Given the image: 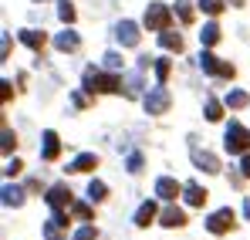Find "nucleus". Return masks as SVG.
Listing matches in <instances>:
<instances>
[{"label":"nucleus","mask_w":250,"mask_h":240,"mask_svg":"<svg viewBox=\"0 0 250 240\" xmlns=\"http://www.w3.org/2000/svg\"><path fill=\"white\" fill-rule=\"evenodd\" d=\"M54 44H58V51H75L82 41H78V34H75V31H61V34L54 38Z\"/></svg>","instance_id":"dca6fc26"},{"label":"nucleus","mask_w":250,"mask_h":240,"mask_svg":"<svg viewBox=\"0 0 250 240\" xmlns=\"http://www.w3.org/2000/svg\"><path fill=\"white\" fill-rule=\"evenodd\" d=\"M200 41H203L207 47H213V44L220 41V27H216V24H207V27L200 31Z\"/></svg>","instance_id":"5701e85b"},{"label":"nucleus","mask_w":250,"mask_h":240,"mask_svg":"<svg viewBox=\"0 0 250 240\" xmlns=\"http://www.w3.org/2000/svg\"><path fill=\"white\" fill-rule=\"evenodd\" d=\"M176 14H179L183 24H193V7H189V0H176Z\"/></svg>","instance_id":"b1692460"},{"label":"nucleus","mask_w":250,"mask_h":240,"mask_svg":"<svg viewBox=\"0 0 250 240\" xmlns=\"http://www.w3.org/2000/svg\"><path fill=\"white\" fill-rule=\"evenodd\" d=\"M240 176L250 179V153H244V159H240Z\"/></svg>","instance_id":"f704fd0d"},{"label":"nucleus","mask_w":250,"mask_h":240,"mask_svg":"<svg viewBox=\"0 0 250 240\" xmlns=\"http://www.w3.org/2000/svg\"><path fill=\"white\" fill-rule=\"evenodd\" d=\"M220 115H223V105H220L216 98H209V102H207V119L209 122H220Z\"/></svg>","instance_id":"393cba45"},{"label":"nucleus","mask_w":250,"mask_h":240,"mask_svg":"<svg viewBox=\"0 0 250 240\" xmlns=\"http://www.w3.org/2000/svg\"><path fill=\"white\" fill-rule=\"evenodd\" d=\"M200 7H203L207 14H220V10H223V0H200Z\"/></svg>","instance_id":"c756f323"},{"label":"nucleus","mask_w":250,"mask_h":240,"mask_svg":"<svg viewBox=\"0 0 250 240\" xmlns=\"http://www.w3.org/2000/svg\"><path fill=\"white\" fill-rule=\"evenodd\" d=\"M95 166H98V156H95V153H82L78 159L68 166V173H88V169H95Z\"/></svg>","instance_id":"4468645a"},{"label":"nucleus","mask_w":250,"mask_h":240,"mask_svg":"<svg viewBox=\"0 0 250 240\" xmlns=\"http://www.w3.org/2000/svg\"><path fill=\"white\" fill-rule=\"evenodd\" d=\"M125 169H128V173H139V169H142V156H139V153H132V156H128V166H125Z\"/></svg>","instance_id":"2f4dec72"},{"label":"nucleus","mask_w":250,"mask_h":240,"mask_svg":"<svg viewBox=\"0 0 250 240\" xmlns=\"http://www.w3.org/2000/svg\"><path fill=\"white\" fill-rule=\"evenodd\" d=\"M183 196H186L189 206H203V203H207V190L196 186V183H186V186H183Z\"/></svg>","instance_id":"9d476101"},{"label":"nucleus","mask_w":250,"mask_h":240,"mask_svg":"<svg viewBox=\"0 0 250 240\" xmlns=\"http://www.w3.org/2000/svg\"><path fill=\"white\" fill-rule=\"evenodd\" d=\"M152 220H156V203L146 200L142 206H139V213H135V227H149Z\"/></svg>","instance_id":"2eb2a0df"},{"label":"nucleus","mask_w":250,"mask_h":240,"mask_svg":"<svg viewBox=\"0 0 250 240\" xmlns=\"http://www.w3.org/2000/svg\"><path fill=\"white\" fill-rule=\"evenodd\" d=\"M105 68H108V71H119V68H122V54L108 51V54H105Z\"/></svg>","instance_id":"bb28decb"},{"label":"nucleus","mask_w":250,"mask_h":240,"mask_svg":"<svg viewBox=\"0 0 250 240\" xmlns=\"http://www.w3.org/2000/svg\"><path fill=\"white\" fill-rule=\"evenodd\" d=\"M159 41H163V47H169V51H183V38H179L176 31H163Z\"/></svg>","instance_id":"4be33fe9"},{"label":"nucleus","mask_w":250,"mask_h":240,"mask_svg":"<svg viewBox=\"0 0 250 240\" xmlns=\"http://www.w3.org/2000/svg\"><path fill=\"white\" fill-rule=\"evenodd\" d=\"M58 14H61V21H68V24L75 21V7H71L68 0H61V10H58Z\"/></svg>","instance_id":"7c9ffc66"},{"label":"nucleus","mask_w":250,"mask_h":240,"mask_svg":"<svg viewBox=\"0 0 250 240\" xmlns=\"http://www.w3.org/2000/svg\"><path fill=\"white\" fill-rule=\"evenodd\" d=\"M223 142H227V149H230V153H240V156H244V153H250V129H244L240 122H230V129H227V139H223Z\"/></svg>","instance_id":"f03ea898"},{"label":"nucleus","mask_w":250,"mask_h":240,"mask_svg":"<svg viewBox=\"0 0 250 240\" xmlns=\"http://www.w3.org/2000/svg\"><path fill=\"white\" fill-rule=\"evenodd\" d=\"M233 223H237V213H233L230 206H223V210L209 213L207 230H209V234H227V230H233Z\"/></svg>","instance_id":"7ed1b4c3"},{"label":"nucleus","mask_w":250,"mask_h":240,"mask_svg":"<svg viewBox=\"0 0 250 240\" xmlns=\"http://www.w3.org/2000/svg\"><path fill=\"white\" fill-rule=\"evenodd\" d=\"M71 217H75V220H91V206H88V203H75V206H71Z\"/></svg>","instance_id":"a878e982"},{"label":"nucleus","mask_w":250,"mask_h":240,"mask_svg":"<svg viewBox=\"0 0 250 240\" xmlns=\"http://www.w3.org/2000/svg\"><path fill=\"white\" fill-rule=\"evenodd\" d=\"M200 68H203V71H213V75H223V78H233V65L216 61V54H209V51L200 54Z\"/></svg>","instance_id":"39448f33"},{"label":"nucleus","mask_w":250,"mask_h":240,"mask_svg":"<svg viewBox=\"0 0 250 240\" xmlns=\"http://www.w3.org/2000/svg\"><path fill=\"white\" fill-rule=\"evenodd\" d=\"M105 196H108V190H105V183H98V179H91V183H88V200H91V203H102Z\"/></svg>","instance_id":"412c9836"},{"label":"nucleus","mask_w":250,"mask_h":240,"mask_svg":"<svg viewBox=\"0 0 250 240\" xmlns=\"http://www.w3.org/2000/svg\"><path fill=\"white\" fill-rule=\"evenodd\" d=\"M115 41H119L122 47H135V44H139V27H135L132 21L115 24Z\"/></svg>","instance_id":"6e6552de"},{"label":"nucleus","mask_w":250,"mask_h":240,"mask_svg":"<svg viewBox=\"0 0 250 240\" xmlns=\"http://www.w3.org/2000/svg\"><path fill=\"white\" fill-rule=\"evenodd\" d=\"M244 217L250 220V200H244Z\"/></svg>","instance_id":"c9c22d12"},{"label":"nucleus","mask_w":250,"mask_h":240,"mask_svg":"<svg viewBox=\"0 0 250 240\" xmlns=\"http://www.w3.org/2000/svg\"><path fill=\"white\" fill-rule=\"evenodd\" d=\"M47 203H51V210H54V213H58V210H71V206H75V203H71V190H68V186H51Z\"/></svg>","instance_id":"0eeeda50"},{"label":"nucleus","mask_w":250,"mask_h":240,"mask_svg":"<svg viewBox=\"0 0 250 240\" xmlns=\"http://www.w3.org/2000/svg\"><path fill=\"white\" fill-rule=\"evenodd\" d=\"M95 237H98V230H95L91 223H84V227H82V230H78L71 240H95Z\"/></svg>","instance_id":"cd10ccee"},{"label":"nucleus","mask_w":250,"mask_h":240,"mask_svg":"<svg viewBox=\"0 0 250 240\" xmlns=\"http://www.w3.org/2000/svg\"><path fill=\"white\" fill-rule=\"evenodd\" d=\"M3 173H7V176H17V173H21V159H10L3 166Z\"/></svg>","instance_id":"473e14b6"},{"label":"nucleus","mask_w":250,"mask_h":240,"mask_svg":"<svg viewBox=\"0 0 250 240\" xmlns=\"http://www.w3.org/2000/svg\"><path fill=\"white\" fill-rule=\"evenodd\" d=\"M61 227H64V223H58V220L51 217V220L44 223V237H47V240H68V237H64V230H61Z\"/></svg>","instance_id":"6ab92c4d"},{"label":"nucleus","mask_w":250,"mask_h":240,"mask_svg":"<svg viewBox=\"0 0 250 240\" xmlns=\"http://www.w3.org/2000/svg\"><path fill=\"white\" fill-rule=\"evenodd\" d=\"M21 203H24V190L7 183V186H3V206H21Z\"/></svg>","instance_id":"f3484780"},{"label":"nucleus","mask_w":250,"mask_h":240,"mask_svg":"<svg viewBox=\"0 0 250 240\" xmlns=\"http://www.w3.org/2000/svg\"><path fill=\"white\" fill-rule=\"evenodd\" d=\"M14 142H17V135H14V132H3V153H10Z\"/></svg>","instance_id":"72a5a7b5"},{"label":"nucleus","mask_w":250,"mask_h":240,"mask_svg":"<svg viewBox=\"0 0 250 240\" xmlns=\"http://www.w3.org/2000/svg\"><path fill=\"white\" fill-rule=\"evenodd\" d=\"M84 88H88L91 95H98V91H122V81L115 78V75H102V71L88 68V71H84Z\"/></svg>","instance_id":"f257e3e1"},{"label":"nucleus","mask_w":250,"mask_h":240,"mask_svg":"<svg viewBox=\"0 0 250 240\" xmlns=\"http://www.w3.org/2000/svg\"><path fill=\"white\" fill-rule=\"evenodd\" d=\"M21 41H24V44H27V47H34V51H41L44 47V31H21Z\"/></svg>","instance_id":"a211bd4d"},{"label":"nucleus","mask_w":250,"mask_h":240,"mask_svg":"<svg viewBox=\"0 0 250 240\" xmlns=\"http://www.w3.org/2000/svg\"><path fill=\"white\" fill-rule=\"evenodd\" d=\"M146 27L149 31H169V7L166 3H149V10H146Z\"/></svg>","instance_id":"20e7f679"},{"label":"nucleus","mask_w":250,"mask_h":240,"mask_svg":"<svg viewBox=\"0 0 250 240\" xmlns=\"http://www.w3.org/2000/svg\"><path fill=\"white\" fill-rule=\"evenodd\" d=\"M247 102H250L247 91H240V88H237V91H227V109H244Z\"/></svg>","instance_id":"aec40b11"},{"label":"nucleus","mask_w":250,"mask_h":240,"mask_svg":"<svg viewBox=\"0 0 250 240\" xmlns=\"http://www.w3.org/2000/svg\"><path fill=\"white\" fill-rule=\"evenodd\" d=\"M58 153H61V139H58L54 132H44V149H41V156L51 162V159H58Z\"/></svg>","instance_id":"f8f14e48"},{"label":"nucleus","mask_w":250,"mask_h":240,"mask_svg":"<svg viewBox=\"0 0 250 240\" xmlns=\"http://www.w3.org/2000/svg\"><path fill=\"white\" fill-rule=\"evenodd\" d=\"M193 162H196V169H207V173H216L220 169V162L213 153H200V149H193Z\"/></svg>","instance_id":"ddd939ff"},{"label":"nucleus","mask_w":250,"mask_h":240,"mask_svg":"<svg viewBox=\"0 0 250 240\" xmlns=\"http://www.w3.org/2000/svg\"><path fill=\"white\" fill-rule=\"evenodd\" d=\"M159 223H163V227H186V213H183L179 206H166Z\"/></svg>","instance_id":"9b49d317"},{"label":"nucleus","mask_w":250,"mask_h":240,"mask_svg":"<svg viewBox=\"0 0 250 240\" xmlns=\"http://www.w3.org/2000/svg\"><path fill=\"white\" fill-rule=\"evenodd\" d=\"M169 71H172V65H169V58H163V61H159V65H156V75H159V81H163V85H166Z\"/></svg>","instance_id":"c85d7f7f"},{"label":"nucleus","mask_w":250,"mask_h":240,"mask_svg":"<svg viewBox=\"0 0 250 240\" xmlns=\"http://www.w3.org/2000/svg\"><path fill=\"white\" fill-rule=\"evenodd\" d=\"M146 109L152 112V115H159V112H166L169 109V91L159 85V88H152L149 95H146Z\"/></svg>","instance_id":"423d86ee"},{"label":"nucleus","mask_w":250,"mask_h":240,"mask_svg":"<svg viewBox=\"0 0 250 240\" xmlns=\"http://www.w3.org/2000/svg\"><path fill=\"white\" fill-rule=\"evenodd\" d=\"M179 190H183V186H179L172 176H159V179H156V193H159L163 200H176V196H179Z\"/></svg>","instance_id":"1a4fd4ad"}]
</instances>
